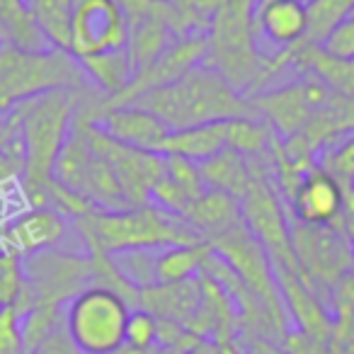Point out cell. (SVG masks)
Returning <instances> with one entry per match:
<instances>
[{
  "instance_id": "cell-7",
  "label": "cell",
  "mask_w": 354,
  "mask_h": 354,
  "mask_svg": "<svg viewBox=\"0 0 354 354\" xmlns=\"http://www.w3.org/2000/svg\"><path fill=\"white\" fill-rule=\"evenodd\" d=\"M212 248V252L221 262H226L236 277L265 304V308L274 315V320L284 330L291 328L289 315H286L284 301H281L279 286L274 279V270L272 262L267 257L265 248L260 245L255 236L250 233V228L245 226V221H238L236 226H231L228 231L218 233L216 238L207 243Z\"/></svg>"
},
{
  "instance_id": "cell-25",
  "label": "cell",
  "mask_w": 354,
  "mask_h": 354,
  "mask_svg": "<svg viewBox=\"0 0 354 354\" xmlns=\"http://www.w3.org/2000/svg\"><path fill=\"white\" fill-rule=\"evenodd\" d=\"M0 22L6 27L8 44L25 51H46L54 49L44 35L39 32L37 22L32 20L25 0H0Z\"/></svg>"
},
{
  "instance_id": "cell-2",
  "label": "cell",
  "mask_w": 354,
  "mask_h": 354,
  "mask_svg": "<svg viewBox=\"0 0 354 354\" xmlns=\"http://www.w3.org/2000/svg\"><path fill=\"white\" fill-rule=\"evenodd\" d=\"M133 104L156 114L170 131L228 122V119L257 117L250 100L243 97L218 71L204 64L194 66L172 83L146 93Z\"/></svg>"
},
{
  "instance_id": "cell-6",
  "label": "cell",
  "mask_w": 354,
  "mask_h": 354,
  "mask_svg": "<svg viewBox=\"0 0 354 354\" xmlns=\"http://www.w3.org/2000/svg\"><path fill=\"white\" fill-rule=\"evenodd\" d=\"M131 306L122 294L102 284H90L68 301L64 330L80 354H117L127 337Z\"/></svg>"
},
{
  "instance_id": "cell-41",
  "label": "cell",
  "mask_w": 354,
  "mask_h": 354,
  "mask_svg": "<svg viewBox=\"0 0 354 354\" xmlns=\"http://www.w3.org/2000/svg\"><path fill=\"white\" fill-rule=\"evenodd\" d=\"M265 3H272V0H257V6H265Z\"/></svg>"
},
{
  "instance_id": "cell-17",
  "label": "cell",
  "mask_w": 354,
  "mask_h": 354,
  "mask_svg": "<svg viewBox=\"0 0 354 354\" xmlns=\"http://www.w3.org/2000/svg\"><path fill=\"white\" fill-rule=\"evenodd\" d=\"M204 189L207 185H204L197 162L180 156H162V175L151 189V204L180 218Z\"/></svg>"
},
{
  "instance_id": "cell-15",
  "label": "cell",
  "mask_w": 354,
  "mask_h": 354,
  "mask_svg": "<svg viewBox=\"0 0 354 354\" xmlns=\"http://www.w3.org/2000/svg\"><path fill=\"white\" fill-rule=\"evenodd\" d=\"M66 218L49 207H30L0 233V250H8L20 260L37 252L54 250L64 241Z\"/></svg>"
},
{
  "instance_id": "cell-11",
  "label": "cell",
  "mask_w": 354,
  "mask_h": 354,
  "mask_svg": "<svg viewBox=\"0 0 354 354\" xmlns=\"http://www.w3.org/2000/svg\"><path fill=\"white\" fill-rule=\"evenodd\" d=\"M129 17L117 0H73L71 56H100L127 49Z\"/></svg>"
},
{
  "instance_id": "cell-30",
  "label": "cell",
  "mask_w": 354,
  "mask_h": 354,
  "mask_svg": "<svg viewBox=\"0 0 354 354\" xmlns=\"http://www.w3.org/2000/svg\"><path fill=\"white\" fill-rule=\"evenodd\" d=\"M325 354H354V313L333 310V330Z\"/></svg>"
},
{
  "instance_id": "cell-4",
  "label": "cell",
  "mask_w": 354,
  "mask_h": 354,
  "mask_svg": "<svg viewBox=\"0 0 354 354\" xmlns=\"http://www.w3.org/2000/svg\"><path fill=\"white\" fill-rule=\"evenodd\" d=\"M88 252L124 255L136 250H162L170 245L202 243L180 218L160 212L153 204L127 207L117 212H93L75 221Z\"/></svg>"
},
{
  "instance_id": "cell-9",
  "label": "cell",
  "mask_w": 354,
  "mask_h": 354,
  "mask_svg": "<svg viewBox=\"0 0 354 354\" xmlns=\"http://www.w3.org/2000/svg\"><path fill=\"white\" fill-rule=\"evenodd\" d=\"M25 291L32 306L64 308L73 296L93 284L90 255H73L61 250H44L22 260Z\"/></svg>"
},
{
  "instance_id": "cell-32",
  "label": "cell",
  "mask_w": 354,
  "mask_h": 354,
  "mask_svg": "<svg viewBox=\"0 0 354 354\" xmlns=\"http://www.w3.org/2000/svg\"><path fill=\"white\" fill-rule=\"evenodd\" d=\"M325 51L339 59H354V15L347 17L344 22H339L328 37H325L323 44Z\"/></svg>"
},
{
  "instance_id": "cell-20",
  "label": "cell",
  "mask_w": 354,
  "mask_h": 354,
  "mask_svg": "<svg viewBox=\"0 0 354 354\" xmlns=\"http://www.w3.org/2000/svg\"><path fill=\"white\" fill-rule=\"evenodd\" d=\"M241 202L231 194L221 192V189L207 187L187 209L183 212L180 221L197 233L202 243H209L216 238L218 233L228 231L241 221Z\"/></svg>"
},
{
  "instance_id": "cell-18",
  "label": "cell",
  "mask_w": 354,
  "mask_h": 354,
  "mask_svg": "<svg viewBox=\"0 0 354 354\" xmlns=\"http://www.w3.org/2000/svg\"><path fill=\"white\" fill-rule=\"evenodd\" d=\"M199 172H202V180L207 187L221 189V192L231 194L241 202L250 192L257 177L262 172H270V162H267V156L248 158L243 153L233 151V148H226L218 156L199 162Z\"/></svg>"
},
{
  "instance_id": "cell-21",
  "label": "cell",
  "mask_w": 354,
  "mask_h": 354,
  "mask_svg": "<svg viewBox=\"0 0 354 354\" xmlns=\"http://www.w3.org/2000/svg\"><path fill=\"white\" fill-rule=\"evenodd\" d=\"M231 122V119H228ZM228 122L202 124V127L170 131L160 146V156H180L192 162H204L228 148Z\"/></svg>"
},
{
  "instance_id": "cell-34",
  "label": "cell",
  "mask_w": 354,
  "mask_h": 354,
  "mask_svg": "<svg viewBox=\"0 0 354 354\" xmlns=\"http://www.w3.org/2000/svg\"><path fill=\"white\" fill-rule=\"evenodd\" d=\"M330 310H349L354 313V267L337 281L330 296Z\"/></svg>"
},
{
  "instance_id": "cell-16",
  "label": "cell",
  "mask_w": 354,
  "mask_h": 354,
  "mask_svg": "<svg viewBox=\"0 0 354 354\" xmlns=\"http://www.w3.org/2000/svg\"><path fill=\"white\" fill-rule=\"evenodd\" d=\"M100 97H102V95H100ZM100 97H97V102H95L93 117H95V124H97L104 133L117 138L124 146L141 148V151H153V153L160 151L162 141L167 138L170 129H167L156 114L146 112V109L136 107V104L102 109L100 107Z\"/></svg>"
},
{
  "instance_id": "cell-29",
  "label": "cell",
  "mask_w": 354,
  "mask_h": 354,
  "mask_svg": "<svg viewBox=\"0 0 354 354\" xmlns=\"http://www.w3.org/2000/svg\"><path fill=\"white\" fill-rule=\"evenodd\" d=\"M22 286H25L22 260L12 252L0 250V310L15 306Z\"/></svg>"
},
{
  "instance_id": "cell-37",
  "label": "cell",
  "mask_w": 354,
  "mask_h": 354,
  "mask_svg": "<svg viewBox=\"0 0 354 354\" xmlns=\"http://www.w3.org/2000/svg\"><path fill=\"white\" fill-rule=\"evenodd\" d=\"M20 143V133L17 127L10 122V117H0V153Z\"/></svg>"
},
{
  "instance_id": "cell-36",
  "label": "cell",
  "mask_w": 354,
  "mask_h": 354,
  "mask_svg": "<svg viewBox=\"0 0 354 354\" xmlns=\"http://www.w3.org/2000/svg\"><path fill=\"white\" fill-rule=\"evenodd\" d=\"M35 354H80V352L75 349V344L71 342L68 335H66V330H64V325H61V328L56 330V333L51 335V337L46 339V342L41 344Z\"/></svg>"
},
{
  "instance_id": "cell-31",
  "label": "cell",
  "mask_w": 354,
  "mask_h": 354,
  "mask_svg": "<svg viewBox=\"0 0 354 354\" xmlns=\"http://www.w3.org/2000/svg\"><path fill=\"white\" fill-rule=\"evenodd\" d=\"M0 354H27L22 339V318L15 306L0 310Z\"/></svg>"
},
{
  "instance_id": "cell-38",
  "label": "cell",
  "mask_w": 354,
  "mask_h": 354,
  "mask_svg": "<svg viewBox=\"0 0 354 354\" xmlns=\"http://www.w3.org/2000/svg\"><path fill=\"white\" fill-rule=\"evenodd\" d=\"M252 349L260 354H286L279 344L274 342H265V339H252Z\"/></svg>"
},
{
  "instance_id": "cell-3",
  "label": "cell",
  "mask_w": 354,
  "mask_h": 354,
  "mask_svg": "<svg viewBox=\"0 0 354 354\" xmlns=\"http://www.w3.org/2000/svg\"><path fill=\"white\" fill-rule=\"evenodd\" d=\"M257 0H221L207 30L204 66L218 71L243 97L262 93L277 75L272 56L257 49Z\"/></svg>"
},
{
  "instance_id": "cell-40",
  "label": "cell",
  "mask_w": 354,
  "mask_h": 354,
  "mask_svg": "<svg viewBox=\"0 0 354 354\" xmlns=\"http://www.w3.org/2000/svg\"><path fill=\"white\" fill-rule=\"evenodd\" d=\"M8 44V35H6V27H3V22H0V46Z\"/></svg>"
},
{
  "instance_id": "cell-8",
  "label": "cell",
  "mask_w": 354,
  "mask_h": 354,
  "mask_svg": "<svg viewBox=\"0 0 354 354\" xmlns=\"http://www.w3.org/2000/svg\"><path fill=\"white\" fill-rule=\"evenodd\" d=\"M291 248L308 286L328 304L337 281L354 267V255L342 233L333 226H306L289 221Z\"/></svg>"
},
{
  "instance_id": "cell-28",
  "label": "cell",
  "mask_w": 354,
  "mask_h": 354,
  "mask_svg": "<svg viewBox=\"0 0 354 354\" xmlns=\"http://www.w3.org/2000/svg\"><path fill=\"white\" fill-rule=\"evenodd\" d=\"M124 347L148 352L158 347V318L146 308H131L127 320V337Z\"/></svg>"
},
{
  "instance_id": "cell-27",
  "label": "cell",
  "mask_w": 354,
  "mask_h": 354,
  "mask_svg": "<svg viewBox=\"0 0 354 354\" xmlns=\"http://www.w3.org/2000/svg\"><path fill=\"white\" fill-rule=\"evenodd\" d=\"M315 165L325 170L330 177H335L342 187L354 185V131L337 138L335 143L325 146L315 158Z\"/></svg>"
},
{
  "instance_id": "cell-10",
  "label": "cell",
  "mask_w": 354,
  "mask_h": 354,
  "mask_svg": "<svg viewBox=\"0 0 354 354\" xmlns=\"http://www.w3.org/2000/svg\"><path fill=\"white\" fill-rule=\"evenodd\" d=\"M204 56H207V35L204 32L175 37L153 64H148L146 68L136 71L131 75V80L124 85V90H119L112 97H100V107H129L146 93L162 88V85L185 75L187 71H192L194 66L204 64Z\"/></svg>"
},
{
  "instance_id": "cell-22",
  "label": "cell",
  "mask_w": 354,
  "mask_h": 354,
  "mask_svg": "<svg viewBox=\"0 0 354 354\" xmlns=\"http://www.w3.org/2000/svg\"><path fill=\"white\" fill-rule=\"evenodd\" d=\"M207 243H192V245H170L156 252L153 260V277L156 284H183V281L197 279L204 272L209 257Z\"/></svg>"
},
{
  "instance_id": "cell-39",
  "label": "cell",
  "mask_w": 354,
  "mask_h": 354,
  "mask_svg": "<svg viewBox=\"0 0 354 354\" xmlns=\"http://www.w3.org/2000/svg\"><path fill=\"white\" fill-rule=\"evenodd\" d=\"M221 3V0H197V6H199V12H202L207 20H212V12L216 10V6Z\"/></svg>"
},
{
  "instance_id": "cell-33",
  "label": "cell",
  "mask_w": 354,
  "mask_h": 354,
  "mask_svg": "<svg viewBox=\"0 0 354 354\" xmlns=\"http://www.w3.org/2000/svg\"><path fill=\"white\" fill-rule=\"evenodd\" d=\"M22 170H25L22 143L0 153V187H6L8 183H15V180H22Z\"/></svg>"
},
{
  "instance_id": "cell-14",
  "label": "cell",
  "mask_w": 354,
  "mask_h": 354,
  "mask_svg": "<svg viewBox=\"0 0 354 354\" xmlns=\"http://www.w3.org/2000/svg\"><path fill=\"white\" fill-rule=\"evenodd\" d=\"M277 73L284 68L299 71L306 78H313L330 95L354 100V59H339L323 46H296L289 51H279L272 56Z\"/></svg>"
},
{
  "instance_id": "cell-26",
  "label": "cell",
  "mask_w": 354,
  "mask_h": 354,
  "mask_svg": "<svg viewBox=\"0 0 354 354\" xmlns=\"http://www.w3.org/2000/svg\"><path fill=\"white\" fill-rule=\"evenodd\" d=\"M306 15H308V30L299 46H320L339 22L354 15V0H308Z\"/></svg>"
},
{
  "instance_id": "cell-23",
  "label": "cell",
  "mask_w": 354,
  "mask_h": 354,
  "mask_svg": "<svg viewBox=\"0 0 354 354\" xmlns=\"http://www.w3.org/2000/svg\"><path fill=\"white\" fill-rule=\"evenodd\" d=\"M75 61L83 68L85 78L100 90L102 97H112L119 90H124V85L133 75L127 49L109 51V54H100V56H85V59H75Z\"/></svg>"
},
{
  "instance_id": "cell-1",
  "label": "cell",
  "mask_w": 354,
  "mask_h": 354,
  "mask_svg": "<svg viewBox=\"0 0 354 354\" xmlns=\"http://www.w3.org/2000/svg\"><path fill=\"white\" fill-rule=\"evenodd\" d=\"M85 90H51L17 104L8 117L22 143V194L30 207H46V189L54 180L61 148L68 141L75 109Z\"/></svg>"
},
{
  "instance_id": "cell-24",
  "label": "cell",
  "mask_w": 354,
  "mask_h": 354,
  "mask_svg": "<svg viewBox=\"0 0 354 354\" xmlns=\"http://www.w3.org/2000/svg\"><path fill=\"white\" fill-rule=\"evenodd\" d=\"M32 20L49 46L61 51L71 49V15H73V0H25ZM71 54V51H68Z\"/></svg>"
},
{
  "instance_id": "cell-19",
  "label": "cell",
  "mask_w": 354,
  "mask_h": 354,
  "mask_svg": "<svg viewBox=\"0 0 354 354\" xmlns=\"http://www.w3.org/2000/svg\"><path fill=\"white\" fill-rule=\"evenodd\" d=\"M257 39L270 41L279 51H289L299 46L308 30L304 0H272L265 6H257L255 12Z\"/></svg>"
},
{
  "instance_id": "cell-5",
  "label": "cell",
  "mask_w": 354,
  "mask_h": 354,
  "mask_svg": "<svg viewBox=\"0 0 354 354\" xmlns=\"http://www.w3.org/2000/svg\"><path fill=\"white\" fill-rule=\"evenodd\" d=\"M51 90H88L80 64L61 49L25 51L0 46V114Z\"/></svg>"
},
{
  "instance_id": "cell-35",
  "label": "cell",
  "mask_w": 354,
  "mask_h": 354,
  "mask_svg": "<svg viewBox=\"0 0 354 354\" xmlns=\"http://www.w3.org/2000/svg\"><path fill=\"white\" fill-rule=\"evenodd\" d=\"M337 231L342 233V238L347 241L349 250L354 255V185L344 187V199H342V212H339Z\"/></svg>"
},
{
  "instance_id": "cell-13",
  "label": "cell",
  "mask_w": 354,
  "mask_h": 354,
  "mask_svg": "<svg viewBox=\"0 0 354 354\" xmlns=\"http://www.w3.org/2000/svg\"><path fill=\"white\" fill-rule=\"evenodd\" d=\"M344 187L318 165L308 167L301 175L299 185L286 199L291 221L306 226H333L337 228L342 212Z\"/></svg>"
},
{
  "instance_id": "cell-12",
  "label": "cell",
  "mask_w": 354,
  "mask_h": 354,
  "mask_svg": "<svg viewBox=\"0 0 354 354\" xmlns=\"http://www.w3.org/2000/svg\"><path fill=\"white\" fill-rule=\"evenodd\" d=\"M328 95L330 93L323 85L304 75L301 80H294L279 90L252 95L250 104L257 112V117L265 124H270V129L281 141H286L308 124V119L325 102Z\"/></svg>"
},
{
  "instance_id": "cell-42",
  "label": "cell",
  "mask_w": 354,
  "mask_h": 354,
  "mask_svg": "<svg viewBox=\"0 0 354 354\" xmlns=\"http://www.w3.org/2000/svg\"><path fill=\"white\" fill-rule=\"evenodd\" d=\"M250 354H260V352H255V349H252V352H250Z\"/></svg>"
},
{
  "instance_id": "cell-43",
  "label": "cell",
  "mask_w": 354,
  "mask_h": 354,
  "mask_svg": "<svg viewBox=\"0 0 354 354\" xmlns=\"http://www.w3.org/2000/svg\"><path fill=\"white\" fill-rule=\"evenodd\" d=\"M0 233H3V226H0Z\"/></svg>"
}]
</instances>
